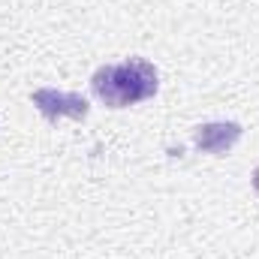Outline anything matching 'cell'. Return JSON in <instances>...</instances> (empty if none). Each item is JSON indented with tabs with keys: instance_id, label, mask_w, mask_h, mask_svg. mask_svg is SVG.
I'll use <instances>...</instances> for the list:
<instances>
[{
	"instance_id": "obj_1",
	"label": "cell",
	"mask_w": 259,
	"mask_h": 259,
	"mask_svg": "<svg viewBox=\"0 0 259 259\" xmlns=\"http://www.w3.org/2000/svg\"><path fill=\"white\" fill-rule=\"evenodd\" d=\"M160 88V75L145 58H127L124 64H106L91 75V91L112 109H127L151 100Z\"/></svg>"
},
{
	"instance_id": "obj_2",
	"label": "cell",
	"mask_w": 259,
	"mask_h": 259,
	"mask_svg": "<svg viewBox=\"0 0 259 259\" xmlns=\"http://www.w3.org/2000/svg\"><path fill=\"white\" fill-rule=\"evenodd\" d=\"M30 103L39 109L42 118L49 121H61V118H72V121H84L88 118V100L81 94H69V91H55V88H39L30 94Z\"/></svg>"
},
{
	"instance_id": "obj_3",
	"label": "cell",
	"mask_w": 259,
	"mask_h": 259,
	"mask_svg": "<svg viewBox=\"0 0 259 259\" xmlns=\"http://www.w3.org/2000/svg\"><path fill=\"white\" fill-rule=\"evenodd\" d=\"M238 139H241V127H238L235 121L202 124V127H196V133H193L196 148L205 151V154H226Z\"/></svg>"
},
{
	"instance_id": "obj_4",
	"label": "cell",
	"mask_w": 259,
	"mask_h": 259,
	"mask_svg": "<svg viewBox=\"0 0 259 259\" xmlns=\"http://www.w3.org/2000/svg\"><path fill=\"white\" fill-rule=\"evenodd\" d=\"M253 187H256V193H259V166H256V172H253Z\"/></svg>"
}]
</instances>
